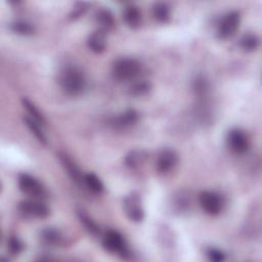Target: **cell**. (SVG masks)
I'll return each instance as SVG.
<instances>
[{
    "label": "cell",
    "mask_w": 262,
    "mask_h": 262,
    "mask_svg": "<svg viewBox=\"0 0 262 262\" xmlns=\"http://www.w3.org/2000/svg\"><path fill=\"white\" fill-rule=\"evenodd\" d=\"M58 81L62 90L71 96L81 94L87 84L85 74L81 69L75 66L64 67L58 75Z\"/></svg>",
    "instance_id": "6da1fadb"
},
{
    "label": "cell",
    "mask_w": 262,
    "mask_h": 262,
    "mask_svg": "<svg viewBox=\"0 0 262 262\" xmlns=\"http://www.w3.org/2000/svg\"><path fill=\"white\" fill-rule=\"evenodd\" d=\"M141 71L140 62L132 57H121L114 61L113 77L118 81H129L138 76Z\"/></svg>",
    "instance_id": "7a4b0ae2"
},
{
    "label": "cell",
    "mask_w": 262,
    "mask_h": 262,
    "mask_svg": "<svg viewBox=\"0 0 262 262\" xmlns=\"http://www.w3.org/2000/svg\"><path fill=\"white\" fill-rule=\"evenodd\" d=\"M18 187L25 194L35 200H43L48 195L46 187L35 177L21 173L18 175Z\"/></svg>",
    "instance_id": "3957f363"
},
{
    "label": "cell",
    "mask_w": 262,
    "mask_h": 262,
    "mask_svg": "<svg viewBox=\"0 0 262 262\" xmlns=\"http://www.w3.org/2000/svg\"><path fill=\"white\" fill-rule=\"evenodd\" d=\"M123 209L128 219L133 222H141L144 219L142 201L137 192H130L124 198Z\"/></svg>",
    "instance_id": "277c9868"
},
{
    "label": "cell",
    "mask_w": 262,
    "mask_h": 262,
    "mask_svg": "<svg viewBox=\"0 0 262 262\" xmlns=\"http://www.w3.org/2000/svg\"><path fill=\"white\" fill-rule=\"evenodd\" d=\"M102 247L110 253H117L122 257L129 255V250L122 234L116 230H107L102 237Z\"/></svg>",
    "instance_id": "5b68a950"
},
{
    "label": "cell",
    "mask_w": 262,
    "mask_h": 262,
    "mask_svg": "<svg viewBox=\"0 0 262 262\" xmlns=\"http://www.w3.org/2000/svg\"><path fill=\"white\" fill-rule=\"evenodd\" d=\"M18 211L26 217L45 219L49 216V208L41 200H27L18 204Z\"/></svg>",
    "instance_id": "8992f818"
},
{
    "label": "cell",
    "mask_w": 262,
    "mask_h": 262,
    "mask_svg": "<svg viewBox=\"0 0 262 262\" xmlns=\"http://www.w3.org/2000/svg\"><path fill=\"white\" fill-rule=\"evenodd\" d=\"M199 202L202 209L211 216L219 215L223 209L222 198L214 191H202L199 195Z\"/></svg>",
    "instance_id": "52a82bcc"
},
{
    "label": "cell",
    "mask_w": 262,
    "mask_h": 262,
    "mask_svg": "<svg viewBox=\"0 0 262 262\" xmlns=\"http://www.w3.org/2000/svg\"><path fill=\"white\" fill-rule=\"evenodd\" d=\"M241 23V16L239 13L236 11H232L227 13L223 19L221 20L218 30H217V37L220 40H226L228 38H231L236 30L238 29Z\"/></svg>",
    "instance_id": "ba28073f"
},
{
    "label": "cell",
    "mask_w": 262,
    "mask_h": 262,
    "mask_svg": "<svg viewBox=\"0 0 262 262\" xmlns=\"http://www.w3.org/2000/svg\"><path fill=\"white\" fill-rule=\"evenodd\" d=\"M227 145L235 154H244L250 147L248 135L241 129H231L227 134Z\"/></svg>",
    "instance_id": "9c48e42d"
},
{
    "label": "cell",
    "mask_w": 262,
    "mask_h": 262,
    "mask_svg": "<svg viewBox=\"0 0 262 262\" xmlns=\"http://www.w3.org/2000/svg\"><path fill=\"white\" fill-rule=\"evenodd\" d=\"M178 158L174 150L165 148L161 150L157 157L156 166L160 173H167L171 171L177 164Z\"/></svg>",
    "instance_id": "30bf717a"
},
{
    "label": "cell",
    "mask_w": 262,
    "mask_h": 262,
    "mask_svg": "<svg viewBox=\"0 0 262 262\" xmlns=\"http://www.w3.org/2000/svg\"><path fill=\"white\" fill-rule=\"evenodd\" d=\"M87 45L94 53H101L106 46V32L98 29L93 32L87 39Z\"/></svg>",
    "instance_id": "8fae6325"
},
{
    "label": "cell",
    "mask_w": 262,
    "mask_h": 262,
    "mask_svg": "<svg viewBox=\"0 0 262 262\" xmlns=\"http://www.w3.org/2000/svg\"><path fill=\"white\" fill-rule=\"evenodd\" d=\"M123 18L125 24L131 28V29H136L140 26L141 24V12L140 9L135 6V5H128L124 8L123 11Z\"/></svg>",
    "instance_id": "7c38bea8"
},
{
    "label": "cell",
    "mask_w": 262,
    "mask_h": 262,
    "mask_svg": "<svg viewBox=\"0 0 262 262\" xmlns=\"http://www.w3.org/2000/svg\"><path fill=\"white\" fill-rule=\"evenodd\" d=\"M57 157H58V160L61 163L62 167L64 168V170L70 175V177L76 182L82 181L81 172H80L79 168L76 166V164L72 161V159L64 152H57Z\"/></svg>",
    "instance_id": "4fadbf2b"
},
{
    "label": "cell",
    "mask_w": 262,
    "mask_h": 262,
    "mask_svg": "<svg viewBox=\"0 0 262 262\" xmlns=\"http://www.w3.org/2000/svg\"><path fill=\"white\" fill-rule=\"evenodd\" d=\"M138 118L139 116L136 111L127 110L126 112L114 118L112 121V124L117 128H126L136 124V122L138 121Z\"/></svg>",
    "instance_id": "5bb4252c"
},
{
    "label": "cell",
    "mask_w": 262,
    "mask_h": 262,
    "mask_svg": "<svg viewBox=\"0 0 262 262\" xmlns=\"http://www.w3.org/2000/svg\"><path fill=\"white\" fill-rule=\"evenodd\" d=\"M147 159V154L144 150L134 149L129 151L125 157V165L130 169H138L144 165Z\"/></svg>",
    "instance_id": "9a60e30c"
},
{
    "label": "cell",
    "mask_w": 262,
    "mask_h": 262,
    "mask_svg": "<svg viewBox=\"0 0 262 262\" xmlns=\"http://www.w3.org/2000/svg\"><path fill=\"white\" fill-rule=\"evenodd\" d=\"M95 20L100 26V30L104 32L111 30L115 26V18L113 13L108 9H99L95 13Z\"/></svg>",
    "instance_id": "2e32d148"
},
{
    "label": "cell",
    "mask_w": 262,
    "mask_h": 262,
    "mask_svg": "<svg viewBox=\"0 0 262 262\" xmlns=\"http://www.w3.org/2000/svg\"><path fill=\"white\" fill-rule=\"evenodd\" d=\"M41 238L43 239L44 243L52 246H57L61 245L63 242V236L59 230L56 228H44L41 231Z\"/></svg>",
    "instance_id": "e0dca14e"
},
{
    "label": "cell",
    "mask_w": 262,
    "mask_h": 262,
    "mask_svg": "<svg viewBox=\"0 0 262 262\" xmlns=\"http://www.w3.org/2000/svg\"><path fill=\"white\" fill-rule=\"evenodd\" d=\"M152 15L160 23H167L170 19V6L164 2L152 5Z\"/></svg>",
    "instance_id": "ac0fdd59"
},
{
    "label": "cell",
    "mask_w": 262,
    "mask_h": 262,
    "mask_svg": "<svg viewBox=\"0 0 262 262\" xmlns=\"http://www.w3.org/2000/svg\"><path fill=\"white\" fill-rule=\"evenodd\" d=\"M24 122L25 124L27 125V127L30 129V131L35 135V137L38 139V141L44 145H47V138L44 134V132L42 131L40 125L37 121H35L34 119L32 118H29V117H26L24 118Z\"/></svg>",
    "instance_id": "d6986e66"
},
{
    "label": "cell",
    "mask_w": 262,
    "mask_h": 262,
    "mask_svg": "<svg viewBox=\"0 0 262 262\" xmlns=\"http://www.w3.org/2000/svg\"><path fill=\"white\" fill-rule=\"evenodd\" d=\"M83 181L86 186L94 193H101L104 189L103 183L94 173H87L83 176Z\"/></svg>",
    "instance_id": "ffe728a7"
},
{
    "label": "cell",
    "mask_w": 262,
    "mask_h": 262,
    "mask_svg": "<svg viewBox=\"0 0 262 262\" xmlns=\"http://www.w3.org/2000/svg\"><path fill=\"white\" fill-rule=\"evenodd\" d=\"M151 90V85L148 81H138L133 83L129 88H128V93L131 96H144L148 94Z\"/></svg>",
    "instance_id": "44dd1931"
},
{
    "label": "cell",
    "mask_w": 262,
    "mask_h": 262,
    "mask_svg": "<svg viewBox=\"0 0 262 262\" xmlns=\"http://www.w3.org/2000/svg\"><path fill=\"white\" fill-rule=\"evenodd\" d=\"M9 29L13 33L21 36H30L35 32L33 25L25 20H15L11 23L9 26Z\"/></svg>",
    "instance_id": "7402d4cb"
},
{
    "label": "cell",
    "mask_w": 262,
    "mask_h": 262,
    "mask_svg": "<svg viewBox=\"0 0 262 262\" xmlns=\"http://www.w3.org/2000/svg\"><path fill=\"white\" fill-rule=\"evenodd\" d=\"M21 103H23L24 107L28 111V113L31 115L32 119H34L35 121H37L41 125L45 124L44 116L40 113V111L36 107V105L30 99H28L27 97H23L21 98Z\"/></svg>",
    "instance_id": "603a6c76"
},
{
    "label": "cell",
    "mask_w": 262,
    "mask_h": 262,
    "mask_svg": "<svg viewBox=\"0 0 262 262\" xmlns=\"http://www.w3.org/2000/svg\"><path fill=\"white\" fill-rule=\"evenodd\" d=\"M77 215L79 217L80 222L84 225V227L92 234H97L99 233V227L97 224L83 211V210H78Z\"/></svg>",
    "instance_id": "cb8c5ba5"
},
{
    "label": "cell",
    "mask_w": 262,
    "mask_h": 262,
    "mask_svg": "<svg viewBox=\"0 0 262 262\" xmlns=\"http://www.w3.org/2000/svg\"><path fill=\"white\" fill-rule=\"evenodd\" d=\"M25 246L24 243L20 241V238L18 236H16L15 234H11L9 235L8 239H7V249L10 252L11 255H18L23 252Z\"/></svg>",
    "instance_id": "d4e9b609"
},
{
    "label": "cell",
    "mask_w": 262,
    "mask_h": 262,
    "mask_svg": "<svg viewBox=\"0 0 262 262\" xmlns=\"http://www.w3.org/2000/svg\"><path fill=\"white\" fill-rule=\"evenodd\" d=\"M258 44H259L258 38L252 34H247L243 36V38L239 41V45L245 51L255 50L258 47Z\"/></svg>",
    "instance_id": "484cf974"
},
{
    "label": "cell",
    "mask_w": 262,
    "mask_h": 262,
    "mask_svg": "<svg viewBox=\"0 0 262 262\" xmlns=\"http://www.w3.org/2000/svg\"><path fill=\"white\" fill-rule=\"evenodd\" d=\"M189 198H187V195H184L183 193H179L176 199H175V203H174V207L176 208V210L178 212H183L186 211L189 207Z\"/></svg>",
    "instance_id": "4316f807"
},
{
    "label": "cell",
    "mask_w": 262,
    "mask_h": 262,
    "mask_svg": "<svg viewBox=\"0 0 262 262\" xmlns=\"http://www.w3.org/2000/svg\"><path fill=\"white\" fill-rule=\"evenodd\" d=\"M207 256L209 260L213 262H221L225 259V254L216 248H210L207 251Z\"/></svg>",
    "instance_id": "83f0119b"
},
{
    "label": "cell",
    "mask_w": 262,
    "mask_h": 262,
    "mask_svg": "<svg viewBox=\"0 0 262 262\" xmlns=\"http://www.w3.org/2000/svg\"><path fill=\"white\" fill-rule=\"evenodd\" d=\"M193 87L198 94H205L208 90V83L204 78L200 77L193 82Z\"/></svg>",
    "instance_id": "f1b7e54d"
},
{
    "label": "cell",
    "mask_w": 262,
    "mask_h": 262,
    "mask_svg": "<svg viewBox=\"0 0 262 262\" xmlns=\"http://www.w3.org/2000/svg\"><path fill=\"white\" fill-rule=\"evenodd\" d=\"M87 9V4L86 3H77L76 7L73 9V11L70 14V18L71 19H77L79 17H81L84 12Z\"/></svg>",
    "instance_id": "f546056e"
}]
</instances>
